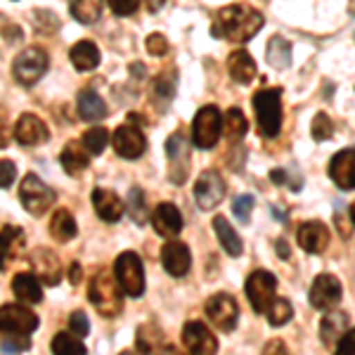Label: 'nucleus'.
<instances>
[{
    "mask_svg": "<svg viewBox=\"0 0 355 355\" xmlns=\"http://www.w3.org/2000/svg\"><path fill=\"white\" fill-rule=\"evenodd\" d=\"M114 275L121 284L123 294L130 299H140L145 294V268L135 251H123L114 261Z\"/></svg>",
    "mask_w": 355,
    "mask_h": 355,
    "instance_id": "nucleus-5",
    "label": "nucleus"
},
{
    "mask_svg": "<svg viewBox=\"0 0 355 355\" xmlns=\"http://www.w3.org/2000/svg\"><path fill=\"white\" fill-rule=\"evenodd\" d=\"M351 220H353V225H355V202H353V206H351Z\"/></svg>",
    "mask_w": 355,
    "mask_h": 355,
    "instance_id": "nucleus-56",
    "label": "nucleus"
},
{
    "mask_svg": "<svg viewBox=\"0 0 355 355\" xmlns=\"http://www.w3.org/2000/svg\"><path fill=\"white\" fill-rule=\"evenodd\" d=\"M246 119L242 110H237V107H232V110H227L225 114V133L230 140H242V137L246 135Z\"/></svg>",
    "mask_w": 355,
    "mask_h": 355,
    "instance_id": "nucleus-37",
    "label": "nucleus"
},
{
    "mask_svg": "<svg viewBox=\"0 0 355 355\" xmlns=\"http://www.w3.org/2000/svg\"><path fill=\"white\" fill-rule=\"evenodd\" d=\"M166 154H168V166H171V180L178 175V166L190 168V142L182 130H175L173 135L166 140Z\"/></svg>",
    "mask_w": 355,
    "mask_h": 355,
    "instance_id": "nucleus-24",
    "label": "nucleus"
},
{
    "mask_svg": "<svg viewBox=\"0 0 355 355\" xmlns=\"http://www.w3.org/2000/svg\"><path fill=\"white\" fill-rule=\"evenodd\" d=\"M296 242L303 251L313 256L324 254V249L329 246V227L320 220H308L301 223L299 230H296Z\"/></svg>",
    "mask_w": 355,
    "mask_h": 355,
    "instance_id": "nucleus-16",
    "label": "nucleus"
},
{
    "mask_svg": "<svg viewBox=\"0 0 355 355\" xmlns=\"http://www.w3.org/2000/svg\"><path fill=\"white\" fill-rule=\"evenodd\" d=\"M348 15L355 17V0H348Z\"/></svg>",
    "mask_w": 355,
    "mask_h": 355,
    "instance_id": "nucleus-54",
    "label": "nucleus"
},
{
    "mask_svg": "<svg viewBox=\"0 0 355 355\" xmlns=\"http://www.w3.org/2000/svg\"><path fill=\"white\" fill-rule=\"evenodd\" d=\"M311 135L315 142H324L329 140L331 135H334V123H331V119L327 116L324 112H318L311 123Z\"/></svg>",
    "mask_w": 355,
    "mask_h": 355,
    "instance_id": "nucleus-40",
    "label": "nucleus"
},
{
    "mask_svg": "<svg viewBox=\"0 0 355 355\" xmlns=\"http://www.w3.org/2000/svg\"><path fill=\"white\" fill-rule=\"evenodd\" d=\"M268 62L275 69H287L291 64V45L289 41H284L282 36H272L268 41V50H266Z\"/></svg>",
    "mask_w": 355,
    "mask_h": 355,
    "instance_id": "nucleus-33",
    "label": "nucleus"
},
{
    "mask_svg": "<svg viewBox=\"0 0 355 355\" xmlns=\"http://www.w3.org/2000/svg\"><path fill=\"white\" fill-rule=\"evenodd\" d=\"M162 266L171 277H185L192 268V254L190 246L182 242H166L162 249Z\"/></svg>",
    "mask_w": 355,
    "mask_h": 355,
    "instance_id": "nucleus-17",
    "label": "nucleus"
},
{
    "mask_svg": "<svg viewBox=\"0 0 355 355\" xmlns=\"http://www.w3.org/2000/svg\"><path fill=\"white\" fill-rule=\"evenodd\" d=\"M284 178H287V173H284L282 168H277V171H272V173H270V180L275 182V185H284Z\"/></svg>",
    "mask_w": 355,
    "mask_h": 355,
    "instance_id": "nucleus-52",
    "label": "nucleus"
},
{
    "mask_svg": "<svg viewBox=\"0 0 355 355\" xmlns=\"http://www.w3.org/2000/svg\"><path fill=\"white\" fill-rule=\"evenodd\" d=\"M327 173L336 187H341V190H355V147L336 152L327 166Z\"/></svg>",
    "mask_w": 355,
    "mask_h": 355,
    "instance_id": "nucleus-15",
    "label": "nucleus"
},
{
    "mask_svg": "<svg viewBox=\"0 0 355 355\" xmlns=\"http://www.w3.org/2000/svg\"><path fill=\"white\" fill-rule=\"evenodd\" d=\"M50 57L41 48H26L15 57L12 62V76L21 85H33L43 78V73L48 71Z\"/></svg>",
    "mask_w": 355,
    "mask_h": 355,
    "instance_id": "nucleus-7",
    "label": "nucleus"
},
{
    "mask_svg": "<svg viewBox=\"0 0 355 355\" xmlns=\"http://www.w3.org/2000/svg\"><path fill=\"white\" fill-rule=\"evenodd\" d=\"M182 343H185L187 353L190 355H216L218 353V339L216 334L206 327L204 322H187L182 327Z\"/></svg>",
    "mask_w": 355,
    "mask_h": 355,
    "instance_id": "nucleus-14",
    "label": "nucleus"
},
{
    "mask_svg": "<svg viewBox=\"0 0 355 355\" xmlns=\"http://www.w3.org/2000/svg\"><path fill=\"white\" fill-rule=\"evenodd\" d=\"M135 346H137V351H140V355H168V348H171V346H166L164 331L154 322H145L137 327Z\"/></svg>",
    "mask_w": 355,
    "mask_h": 355,
    "instance_id": "nucleus-21",
    "label": "nucleus"
},
{
    "mask_svg": "<svg viewBox=\"0 0 355 355\" xmlns=\"http://www.w3.org/2000/svg\"><path fill=\"white\" fill-rule=\"evenodd\" d=\"M107 5L112 8L114 15L130 17V15L137 12V8H140V0H107Z\"/></svg>",
    "mask_w": 355,
    "mask_h": 355,
    "instance_id": "nucleus-46",
    "label": "nucleus"
},
{
    "mask_svg": "<svg viewBox=\"0 0 355 355\" xmlns=\"http://www.w3.org/2000/svg\"><path fill=\"white\" fill-rule=\"evenodd\" d=\"M105 0H69V12L81 24H95L102 15Z\"/></svg>",
    "mask_w": 355,
    "mask_h": 355,
    "instance_id": "nucleus-31",
    "label": "nucleus"
},
{
    "mask_svg": "<svg viewBox=\"0 0 355 355\" xmlns=\"http://www.w3.org/2000/svg\"><path fill=\"white\" fill-rule=\"evenodd\" d=\"M227 71H230V78L239 85H249L256 78V62L246 50H234V53L227 57Z\"/></svg>",
    "mask_w": 355,
    "mask_h": 355,
    "instance_id": "nucleus-23",
    "label": "nucleus"
},
{
    "mask_svg": "<svg viewBox=\"0 0 355 355\" xmlns=\"http://www.w3.org/2000/svg\"><path fill=\"white\" fill-rule=\"evenodd\" d=\"M263 28V15L256 8L246 3H237V5H227L223 8L214 19V33L216 38H223V41L230 43H246L256 36Z\"/></svg>",
    "mask_w": 355,
    "mask_h": 355,
    "instance_id": "nucleus-1",
    "label": "nucleus"
},
{
    "mask_svg": "<svg viewBox=\"0 0 355 355\" xmlns=\"http://www.w3.org/2000/svg\"><path fill=\"white\" fill-rule=\"evenodd\" d=\"M69 329L73 331L76 336H88L90 331V320L85 318L83 311H73L71 318H69Z\"/></svg>",
    "mask_w": 355,
    "mask_h": 355,
    "instance_id": "nucleus-45",
    "label": "nucleus"
},
{
    "mask_svg": "<svg viewBox=\"0 0 355 355\" xmlns=\"http://www.w3.org/2000/svg\"><path fill=\"white\" fill-rule=\"evenodd\" d=\"M31 348V336L26 334H10V331H3V353L5 355H17L24 353Z\"/></svg>",
    "mask_w": 355,
    "mask_h": 355,
    "instance_id": "nucleus-41",
    "label": "nucleus"
},
{
    "mask_svg": "<svg viewBox=\"0 0 355 355\" xmlns=\"http://www.w3.org/2000/svg\"><path fill=\"white\" fill-rule=\"evenodd\" d=\"M88 299L102 318H116L123 311V289L116 275L110 270H97L88 284Z\"/></svg>",
    "mask_w": 355,
    "mask_h": 355,
    "instance_id": "nucleus-2",
    "label": "nucleus"
},
{
    "mask_svg": "<svg viewBox=\"0 0 355 355\" xmlns=\"http://www.w3.org/2000/svg\"><path fill=\"white\" fill-rule=\"evenodd\" d=\"M24 246V232L21 227H15V225H3V268L8 266V259H15L19 254V249Z\"/></svg>",
    "mask_w": 355,
    "mask_h": 355,
    "instance_id": "nucleus-35",
    "label": "nucleus"
},
{
    "mask_svg": "<svg viewBox=\"0 0 355 355\" xmlns=\"http://www.w3.org/2000/svg\"><path fill=\"white\" fill-rule=\"evenodd\" d=\"M275 289H277V279H275L272 272L259 268V270H254L249 275V279H246V284H244V291L256 315L270 311V306L275 303Z\"/></svg>",
    "mask_w": 355,
    "mask_h": 355,
    "instance_id": "nucleus-6",
    "label": "nucleus"
},
{
    "mask_svg": "<svg viewBox=\"0 0 355 355\" xmlns=\"http://www.w3.org/2000/svg\"><path fill=\"white\" fill-rule=\"evenodd\" d=\"M254 112L261 133L266 137H277L282 130V90L263 88L254 95Z\"/></svg>",
    "mask_w": 355,
    "mask_h": 355,
    "instance_id": "nucleus-3",
    "label": "nucleus"
},
{
    "mask_svg": "<svg viewBox=\"0 0 355 355\" xmlns=\"http://www.w3.org/2000/svg\"><path fill=\"white\" fill-rule=\"evenodd\" d=\"M31 270L43 284H48V287H55V284H60V279H62L60 259H57L50 249H43V246H38V249L31 254Z\"/></svg>",
    "mask_w": 355,
    "mask_h": 355,
    "instance_id": "nucleus-18",
    "label": "nucleus"
},
{
    "mask_svg": "<svg viewBox=\"0 0 355 355\" xmlns=\"http://www.w3.org/2000/svg\"><path fill=\"white\" fill-rule=\"evenodd\" d=\"M254 197L251 194H239L237 199L232 202V211L242 223H249V216H251V209H254Z\"/></svg>",
    "mask_w": 355,
    "mask_h": 355,
    "instance_id": "nucleus-43",
    "label": "nucleus"
},
{
    "mask_svg": "<svg viewBox=\"0 0 355 355\" xmlns=\"http://www.w3.org/2000/svg\"><path fill=\"white\" fill-rule=\"evenodd\" d=\"M168 355H185V353H182L180 348H173V346H171V348H168Z\"/></svg>",
    "mask_w": 355,
    "mask_h": 355,
    "instance_id": "nucleus-55",
    "label": "nucleus"
},
{
    "mask_svg": "<svg viewBox=\"0 0 355 355\" xmlns=\"http://www.w3.org/2000/svg\"><path fill=\"white\" fill-rule=\"evenodd\" d=\"M166 3V0H145V5H147V10L150 12H159V8Z\"/></svg>",
    "mask_w": 355,
    "mask_h": 355,
    "instance_id": "nucleus-53",
    "label": "nucleus"
},
{
    "mask_svg": "<svg viewBox=\"0 0 355 355\" xmlns=\"http://www.w3.org/2000/svg\"><path fill=\"white\" fill-rule=\"evenodd\" d=\"M15 137L19 145L24 147H36L45 142L50 137V130L48 125L41 116H36V114H21L19 121L15 125Z\"/></svg>",
    "mask_w": 355,
    "mask_h": 355,
    "instance_id": "nucleus-19",
    "label": "nucleus"
},
{
    "mask_svg": "<svg viewBox=\"0 0 355 355\" xmlns=\"http://www.w3.org/2000/svg\"><path fill=\"white\" fill-rule=\"evenodd\" d=\"M81 142H83V147L90 154H102V152L107 150V145H110V130L95 125V128L85 130L83 137H81Z\"/></svg>",
    "mask_w": 355,
    "mask_h": 355,
    "instance_id": "nucleus-36",
    "label": "nucleus"
},
{
    "mask_svg": "<svg viewBox=\"0 0 355 355\" xmlns=\"http://www.w3.org/2000/svg\"><path fill=\"white\" fill-rule=\"evenodd\" d=\"M214 230H216V234H218V242H220L223 249H225V254L232 256V259H239L242 251H244V244H242V239H239V234L232 230V225L227 223L225 216H216Z\"/></svg>",
    "mask_w": 355,
    "mask_h": 355,
    "instance_id": "nucleus-28",
    "label": "nucleus"
},
{
    "mask_svg": "<svg viewBox=\"0 0 355 355\" xmlns=\"http://www.w3.org/2000/svg\"><path fill=\"white\" fill-rule=\"evenodd\" d=\"M12 291L24 306H31V303H41L43 301V289L41 282L33 272H19L15 275L12 279Z\"/></svg>",
    "mask_w": 355,
    "mask_h": 355,
    "instance_id": "nucleus-26",
    "label": "nucleus"
},
{
    "mask_svg": "<svg viewBox=\"0 0 355 355\" xmlns=\"http://www.w3.org/2000/svg\"><path fill=\"white\" fill-rule=\"evenodd\" d=\"M204 311H206V315H209L211 322H214L220 331H232L234 327H237L239 306L230 294H223V291L214 294L209 301H206Z\"/></svg>",
    "mask_w": 355,
    "mask_h": 355,
    "instance_id": "nucleus-11",
    "label": "nucleus"
},
{
    "mask_svg": "<svg viewBox=\"0 0 355 355\" xmlns=\"http://www.w3.org/2000/svg\"><path fill=\"white\" fill-rule=\"evenodd\" d=\"M0 185H3V190H10L12 187V182H15V178H17V166L10 162V159H3L0 162Z\"/></svg>",
    "mask_w": 355,
    "mask_h": 355,
    "instance_id": "nucleus-47",
    "label": "nucleus"
},
{
    "mask_svg": "<svg viewBox=\"0 0 355 355\" xmlns=\"http://www.w3.org/2000/svg\"><path fill=\"white\" fill-rule=\"evenodd\" d=\"M341 296H343V289H341L339 277H334V275H329V272H322L315 277L311 294H308V301H311V306L315 311H334L341 303Z\"/></svg>",
    "mask_w": 355,
    "mask_h": 355,
    "instance_id": "nucleus-9",
    "label": "nucleus"
},
{
    "mask_svg": "<svg viewBox=\"0 0 355 355\" xmlns=\"http://www.w3.org/2000/svg\"><path fill=\"white\" fill-rule=\"evenodd\" d=\"M336 355H355V327L343 334V339L336 343Z\"/></svg>",
    "mask_w": 355,
    "mask_h": 355,
    "instance_id": "nucleus-48",
    "label": "nucleus"
},
{
    "mask_svg": "<svg viewBox=\"0 0 355 355\" xmlns=\"http://www.w3.org/2000/svg\"><path fill=\"white\" fill-rule=\"evenodd\" d=\"M152 225H154V230L162 234V237L173 239L180 234L185 223H182V216H180V211H178L175 204H159L152 214Z\"/></svg>",
    "mask_w": 355,
    "mask_h": 355,
    "instance_id": "nucleus-20",
    "label": "nucleus"
},
{
    "mask_svg": "<svg viewBox=\"0 0 355 355\" xmlns=\"http://www.w3.org/2000/svg\"><path fill=\"white\" fill-rule=\"evenodd\" d=\"M125 209H128L133 223H137V225H145L147 209H145V194H142L140 187H133V190L128 192V204H125Z\"/></svg>",
    "mask_w": 355,
    "mask_h": 355,
    "instance_id": "nucleus-38",
    "label": "nucleus"
},
{
    "mask_svg": "<svg viewBox=\"0 0 355 355\" xmlns=\"http://www.w3.org/2000/svg\"><path fill=\"white\" fill-rule=\"evenodd\" d=\"M93 206H95L97 216H100L105 223L121 220L123 209H125L121 197H119L116 192H112V190H105V187H95V190H93Z\"/></svg>",
    "mask_w": 355,
    "mask_h": 355,
    "instance_id": "nucleus-22",
    "label": "nucleus"
},
{
    "mask_svg": "<svg viewBox=\"0 0 355 355\" xmlns=\"http://www.w3.org/2000/svg\"><path fill=\"white\" fill-rule=\"evenodd\" d=\"M351 329L348 327V315L343 311H331L324 315V320L320 322V339H322L324 346H334L343 339V334Z\"/></svg>",
    "mask_w": 355,
    "mask_h": 355,
    "instance_id": "nucleus-25",
    "label": "nucleus"
},
{
    "mask_svg": "<svg viewBox=\"0 0 355 355\" xmlns=\"http://www.w3.org/2000/svg\"><path fill=\"white\" fill-rule=\"evenodd\" d=\"M71 64L76 71H93V69L100 64V50L93 41H78L71 48Z\"/></svg>",
    "mask_w": 355,
    "mask_h": 355,
    "instance_id": "nucleus-29",
    "label": "nucleus"
},
{
    "mask_svg": "<svg viewBox=\"0 0 355 355\" xmlns=\"http://www.w3.org/2000/svg\"><path fill=\"white\" fill-rule=\"evenodd\" d=\"M266 315H268V322H270L272 327H282V324H287L289 320L294 318V308H291V303L287 299H275L270 311Z\"/></svg>",
    "mask_w": 355,
    "mask_h": 355,
    "instance_id": "nucleus-39",
    "label": "nucleus"
},
{
    "mask_svg": "<svg viewBox=\"0 0 355 355\" xmlns=\"http://www.w3.org/2000/svg\"><path fill=\"white\" fill-rule=\"evenodd\" d=\"M112 145L116 150L119 157L128 159V162H135L140 159L142 154L147 150V140L142 135V130L137 128L135 123H123L114 130V137H112Z\"/></svg>",
    "mask_w": 355,
    "mask_h": 355,
    "instance_id": "nucleus-13",
    "label": "nucleus"
},
{
    "mask_svg": "<svg viewBox=\"0 0 355 355\" xmlns=\"http://www.w3.org/2000/svg\"><path fill=\"white\" fill-rule=\"evenodd\" d=\"M154 93H157V97H162L164 102L173 100V95H175V71L162 73V76L157 78V83H154Z\"/></svg>",
    "mask_w": 355,
    "mask_h": 355,
    "instance_id": "nucleus-42",
    "label": "nucleus"
},
{
    "mask_svg": "<svg viewBox=\"0 0 355 355\" xmlns=\"http://www.w3.org/2000/svg\"><path fill=\"white\" fill-rule=\"evenodd\" d=\"M263 355H289V348L282 339H270L263 348Z\"/></svg>",
    "mask_w": 355,
    "mask_h": 355,
    "instance_id": "nucleus-49",
    "label": "nucleus"
},
{
    "mask_svg": "<svg viewBox=\"0 0 355 355\" xmlns=\"http://www.w3.org/2000/svg\"><path fill=\"white\" fill-rule=\"evenodd\" d=\"M90 159H88V150L83 147V142L78 145V142H71V145L64 147V152H62V166H64V171L69 175H78L81 171L88 168Z\"/></svg>",
    "mask_w": 355,
    "mask_h": 355,
    "instance_id": "nucleus-32",
    "label": "nucleus"
},
{
    "mask_svg": "<svg viewBox=\"0 0 355 355\" xmlns=\"http://www.w3.org/2000/svg\"><path fill=\"white\" fill-rule=\"evenodd\" d=\"M76 232H78V225H76V220H73L71 211H67V209L55 211V216L50 218V234H53L55 242H60V244L71 242V239L76 237Z\"/></svg>",
    "mask_w": 355,
    "mask_h": 355,
    "instance_id": "nucleus-30",
    "label": "nucleus"
},
{
    "mask_svg": "<svg viewBox=\"0 0 355 355\" xmlns=\"http://www.w3.org/2000/svg\"><path fill=\"white\" fill-rule=\"evenodd\" d=\"M78 116L83 121H100L107 116V105L93 88H85L78 93Z\"/></svg>",
    "mask_w": 355,
    "mask_h": 355,
    "instance_id": "nucleus-27",
    "label": "nucleus"
},
{
    "mask_svg": "<svg viewBox=\"0 0 355 355\" xmlns=\"http://www.w3.org/2000/svg\"><path fill=\"white\" fill-rule=\"evenodd\" d=\"M275 246H277V254H279V259H282V261H287V259H289V244L284 242V239H277V242H275Z\"/></svg>",
    "mask_w": 355,
    "mask_h": 355,
    "instance_id": "nucleus-51",
    "label": "nucleus"
},
{
    "mask_svg": "<svg viewBox=\"0 0 355 355\" xmlns=\"http://www.w3.org/2000/svg\"><path fill=\"white\" fill-rule=\"evenodd\" d=\"M69 279H71L73 284L81 282V266H78V263H71V268H69Z\"/></svg>",
    "mask_w": 355,
    "mask_h": 355,
    "instance_id": "nucleus-50",
    "label": "nucleus"
},
{
    "mask_svg": "<svg viewBox=\"0 0 355 355\" xmlns=\"http://www.w3.org/2000/svg\"><path fill=\"white\" fill-rule=\"evenodd\" d=\"M223 197H225V182H223L220 173L211 168L204 171L194 182V202H197V206L204 211H211L223 202Z\"/></svg>",
    "mask_w": 355,
    "mask_h": 355,
    "instance_id": "nucleus-12",
    "label": "nucleus"
},
{
    "mask_svg": "<svg viewBox=\"0 0 355 355\" xmlns=\"http://www.w3.org/2000/svg\"><path fill=\"white\" fill-rule=\"evenodd\" d=\"M0 329L10 334H26L31 336L38 329V315L28 311V306L19 303H5L0 308Z\"/></svg>",
    "mask_w": 355,
    "mask_h": 355,
    "instance_id": "nucleus-10",
    "label": "nucleus"
},
{
    "mask_svg": "<svg viewBox=\"0 0 355 355\" xmlns=\"http://www.w3.org/2000/svg\"><path fill=\"white\" fill-rule=\"evenodd\" d=\"M121 355H133V353H130V351H123Z\"/></svg>",
    "mask_w": 355,
    "mask_h": 355,
    "instance_id": "nucleus-57",
    "label": "nucleus"
},
{
    "mask_svg": "<svg viewBox=\"0 0 355 355\" xmlns=\"http://www.w3.org/2000/svg\"><path fill=\"white\" fill-rule=\"evenodd\" d=\"M145 45H147V53L152 57H164L168 53V41H166V36H162V33H150Z\"/></svg>",
    "mask_w": 355,
    "mask_h": 355,
    "instance_id": "nucleus-44",
    "label": "nucleus"
},
{
    "mask_svg": "<svg viewBox=\"0 0 355 355\" xmlns=\"http://www.w3.org/2000/svg\"><path fill=\"white\" fill-rule=\"evenodd\" d=\"M50 348H53V355H85L88 353V348L83 346L81 339H78L76 334H67V331H60L53 339V343H50Z\"/></svg>",
    "mask_w": 355,
    "mask_h": 355,
    "instance_id": "nucleus-34",
    "label": "nucleus"
},
{
    "mask_svg": "<svg viewBox=\"0 0 355 355\" xmlns=\"http://www.w3.org/2000/svg\"><path fill=\"white\" fill-rule=\"evenodd\" d=\"M19 199L31 216H43L55 204V192L38 175L28 173L19 185Z\"/></svg>",
    "mask_w": 355,
    "mask_h": 355,
    "instance_id": "nucleus-8",
    "label": "nucleus"
},
{
    "mask_svg": "<svg viewBox=\"0 0 355 355\" xmlns=\"http://www.w3.org/2000/svg\"><path fill=\"white\" fill-rule=\"evenodd\" d=\"M223 125H225V119H223L218 107H214V105L202 107V110L194 114V121H192L194 147H199V150H211V147L218 145Z\"/></svg>",
    "mask_w": 355,
    "mask_h": 355,
    "instance_id": "nucleus-4",
    "label": "nucleus"
}]
</instances>
